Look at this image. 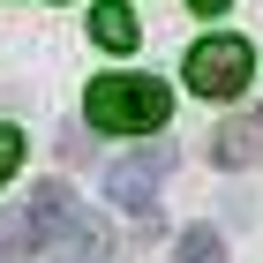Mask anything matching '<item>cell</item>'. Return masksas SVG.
<instances>
[{
	"mask_svg": "<svg viewBox=\"0 0 263 263\" xmlns=\"http://www.w3.org/2000/svg\"><path fill=\"white\" fill-rule=\"evenodd\" d=\"M83 113H90V128H105V136H151V128H165V113H173V90H165L158 76H98L90 98H83Z\"/></svg>",
	"mask_w": 263,
	"mask_h": 263,
	"instance_id": "obj_1",
	"label": "cell"
},
{
	"mask_svg": "<svg viewBox=\"0 0 263 263\" xmlns=\"http://www.w3.org/2000/svg\"><path fill=\"white\" fill-rule=\"evenodd\" d=\"M76 218H83V211H76V196H68L61 181L30 188V203H15V211L0 218V256H15V263L45 256V248H61V233H68Z\"/></svg>",
	"mask_w": 263,
	"mask_h": 263,
	"instance_id": "obj_2",
	"label": "cell"
},
{
	"mask_svg": "<svg viewBox=\"0 0 263 263\" xmlns=\"http://www.w3.org/2000/svg\"><path fill=\"white\" fill-rule=\"evenodd\" d=\"M248 76H256L248 38H203L196 53H188V90H196V98H241Z\"/></svg>",
	"mask_w": 263,
	"mask_h": 263,
	"instance_id": "obj_3",
	"label": "cell"
},
{
	"mask_svg": "<svg viewBox=\"0 0 263 263\" xmlns=\"http://www.w3.org/2000/svg\"><path fill=\"white\" fill-rule=\"evenodd\" d=\"M173 165H181L173 143H143V151H128V158L105 173V196L121 203V211H151V203H158V181L173 173Z\"/></svg>",
	"mask_w": 263,
	"mask_h": 263,
	"instance_id": "obj_4",
	"label": "cell"
},
{
	"mask_svg": "<svg viewBox=\"0 0 263 263\" xmlns=\"http://www.w3.org/2000/svg\"><path fill=\"white\" fill-rule=\"evenodd\" d=\"M211 158H218V165H256V158H263V113H233V121H218Z\"/></svg>",
	"mask_w": 263,
	"mask_h": 263,
	"instance_id": "obj_5",
	"label": "cell"
},
{
	"mask_svg": "<svg viewBox=\"0 0 263 263\" xmlns=\"http://www.w3.org/2000/svg\"><path fill=\"white\" fill-rule=\"evenodd\" d=\"M90 38H98L105 53H136L143 23H136V8H128V0H98V8H90Z\"/></svg>",
	"mask_w": 263,
	"mask_h": 263,
	"instance_id": "obj_6",
	"label": "cell"
},
{
	"mask_svg": "<svg viewBox=\"0 0 263 263\" xmlns=\"http://www.w3.org/2000/svg\"><path fill=\"white\" fill-rule=\"evenodd\" d=\"M173 263H226V241L211 233V226H188L181 248H173Z\"/></svg>",
	"mask_w": 263,
	"mask_h": 263,
	"instance_id": "obj_7",
	"label": "cell"
},
{
	"mask_svg": "<svg viewBox=\"0 0 263 263\" xmlns=\"http://www.w3.org/2000/svg\"><path fill=\"white\" fill-rule=\"evenodd\" d=\"M15 165H23V128H0V188L15 181Z\"/></svg>",
	"mask_w": 263,
	"mask_h": 263,
	"instance_id": "obj_8",
	"label": "cell"
},
{
	"mask_svg": "<svg viewBox=\"0 0 263 263\" xmlns=\"http://www.w3.org/2000/svg\"><path fill=\"white\" fill-rule=\"evenodd\" d=\"M188 8H196V15H218V8H226V0H188Z\"/></svg>",
	"mask_w": 263,
	"mask_h": 263,
	"instance_id": "obj_9",
	"label": "cell"
}]
</instances>
